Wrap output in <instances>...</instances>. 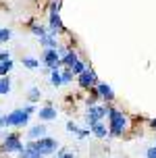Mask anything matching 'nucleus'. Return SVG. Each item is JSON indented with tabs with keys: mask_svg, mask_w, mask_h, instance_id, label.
I'll list each match as a JSON object with an SVG mask.
<instances>
[{
	"mask_svg": "<svg viewBox=\"0 0 156 158\" xmlns=\"http://www.w3.org/2000/svg\"><path fill=\"white\" fill-rule=\"evenodd\" d=\"M31 114H33V106L17 108V110L8 112L4 117H0V127H23V125H27Z\"/></svg>",
	"mask_w": 156,
	"mask_h": 158,
	"instance_id": "1",
	"label": "nucleus"
},
{
	"mask_svg": "<svg viewBox=\"0 0 156 158\" xmlns=\"http://www.w3.org/2000/svg\"><path fill=\"white\" fill-rule=\"evenodd\" d=\"M108 133L110 135H123L125 127H127V118H125V114L121 110H117V108H110L108 106Z\"/></svg>",
	"mask_w": 156,
	"mask_h": 158,
	"instance_id": "2",
	"label": "nucleus"
},
{
	"mask_svg": "<svg viewBox=\"0 0 156 158\" xmlns=\"http://www.w3.org/2000/svg\"><path fill=\"white\" fill-rule=\"evenodd\" d=\"M31 150H36L40 154V156H48V154H52V152H56V139H52V137H42V139H38V142H29L27 143Z\"/></svg>",
	"mask_w": 156,
	"mask_h": 158,
	"instance_id": "3",
	"label": "nucleus"
},
{
	"mask_svg": "<svg viewBox=\"0 0 156 158\" xmlns=\"http://www.w3.org/2000/svg\"><path fill=\"white\" fill-rule=\"evenodd\" d=\"M106 112H108L106 106H90V108H87V114H86L87 125L92 127V125H96V123H102V118L106 117Z\"/></svg>",
	"mask_w": 156,
	"mask_h": 158,
	"instance_id": "4",
	"label": "nucleus"
},
{
	"mask_svg": "<svg viewBox=\"0 0 156 158\" xmlns=\"http://www.w3.org/2000/svg\"><path fill=\"white\" fill-rule=\"evenodd\" d=\"M21 150H23L21 137H19L17 133H8L6 137H4V142H2V152L11 154V152H21Z\"/></svg>",
	"mask_w": 156,
	"mask_h": 158,
	"instance_id": "5",
	"label": "nucleus"
},
{
	"mask_svg": "<svg viewBox=\"0 0 156 158\" xmlns=\"http://www.w3.org/2000/svg\"><path fill=\"white\" fill-rule=\"evenodd\" d=\"M42 60H44V64H46L50 71H58V67H61V56H58L56 50H44Z\"/></svg>",
	"mask_w": 156,
	"mask_h": 158,
	"instance_id": "6",
	"label": "nucleus"
},
{
	"mask_svg": "<svg viewBox=\"0 0 156 158\" xmlns=\"http://www.w3.org/2000/svg\"><path fill=\"white\" fill-rule=\"evenodd\" d=\"M65 27H62L61 23V15H58V2H54L52 4V8H50V33L52 35H56L58 31H62Z\"/></svg>",
	"mask_w": 156,
	"mask_h": 158,
	"instance_id": "7",
	"label": "nucleus"
},
{
	"mask_svg": "<svg viewBox=\"0 0 156 158\" xmlns=\"http://www.w3.org/2000/svg\"><path fill=\"white\" fill-rule=\"evenodd\" d=\"M79 85L81 87H94L96 85V73L92 69H86V71L79 75Z\"/></svg>",
	"mask_w": 156,
	"mask_h": 158,
	"instance_id": "8",
	"label": "nucleus"
},
{
	"mask_svg": "<svg viewBox=\"0 0 156 158\" xmlns=\"http://www.w3.org/2000/svg\"><path fill=\"white\" fill-rule=\"evenodd\" d=\"M46 133H48L46 125H36V127H31V129H27V137H29L31 142H38L42 137H46Z\"/></svg>",
	"mask_w": 156,
	"mask_h": 158,
	"instance_id": "9",
	"label": "nucleus"
},
{
	"mask_svg": "<svg viewBox=\"0 0 156 158\" xmlns=\"http://www.w3.org/2000/svg\"><path fill=\"white\" fill-rule=\"evenodd\" d=\"M98 92H100V98H104L106 102H110V100H115V92H112V87L108 85V83H98Z\"/></svg>",
	"mask_w": 156,
	"mask_h": 158,
	"instance_id": "10",
	"label": "nucleus"
},
{
	"mask_svg": "<svg viewBox=\"0 0 156 158\" xmlns=\"http://www.w3.org/2000/svg\"><path fill=\"white\" fill-rule=\"evenodd\" d=\"M77 60H79V58H77V52H75V50H69V52L61 58V64H65L67 69H73V64L77 63Z\"/></svg>",
	"mask_w": 156,
	"mask_h": 158,
	"instance_id": "11",
	"label": "nucleus"
},
{
	"mask_svg": "<svg viewBox=\"0 0 156 158\" xmlns=\"http://www.w3.org/2000/svg\"><path fill=\"white\" fill-rule=\"evenodd\" d=\"M40 44L46 46V50H56V48H58V44H56V40H54L52 33H48V35H44V38H40Z\"/></svg>",
	"mask_w": 156,
	"mask_h": 158,
	"instance_id": "12",
	"label": "nucleus"
},
{
	"mask_svg": "<svg viewBox=\"0 0 156 158\" xmlns=\"http://www.w3.org/2000/svg\"><path fill=\"white\" fill-rule=\"evenodd\" d=\"M38 114H40V118H42V121H54V118H56V110L52 108V106H44Z\"/></svg>",
	"mask_w": 156,
	"mask_h": 158,
	"instance_id": "13",
	"label": "nucleus"
},
{
	"mask_svg": "<svg viewBox=\"0 0 156 158\" xmlns=\"http://www.w3.org/2000/svg\"><path fill=\"white\" fill-rule=\"evenodd\" d=\"M90 131H92L96 137H106V135H108V129H106L104 123H96V125H92V127H90Z\"/></svg>",
	"mask_w": 156,
	"mask_h": 158,
	"instance_id": "14",
	"label": "nucleus"
},
{
	"mask_svg": "<svg viewBox=\"0 0 156 158\" xmlns=\"http://www.w3.org/2000/svg\"><path fill=\"white\" fill-rule=\"evenodd\" d=\"M13 67H15L13 60H4V63H0V77H8V73H11Z\"/></svg>",
	"mask_w": 156,
	"mask_h": 158,
	"instance_id": "15",
	"label": "nucleus"
},
{
	"mask_svg": "<svg viewBox=\"0 0 156 158\" xmlns=\"http://www.w3.org/2000/svg\"><path fill=\"white\" fill-rule=\"evenodd\" d=\"M8 92H11V79L0 77V96H6Z\"/></svg>",
	"mask_w": 156,
	"mask_h": 158,
	"instance_id": "16",
	"label": "nucleus"
},
{
	"mask_svg": "<svg viewBox=\"0 0 156 158\" xmlns=\"http://www.w3.org/2000/svg\"><path fill=\"white\" fill-rule=\"evenodd\" d=\"M19 156H21V158H42V156L38 154V152H36V150H31L29 146H25L23 150L19 152Z\"/></svg>",
	"mask_w": 156,
	"mask_h": 158,
	"instance_id": "17",
	"label": "nucleus"
},
{
	"mask_svg": "<svg viewBox=\"0 0 156 158\" xmlns=\"http://www.w3.org/2000/svg\"><path fill=\"white\" fill-rule=\"evenodd\" d=\"M23 67H27V69H38L40 60H38V58H31V56H25V58H23Z\"/></svg>",
	"mask_w": 156,
	"mask_h": 158,
	"instance_id": "18",
	"label": "nucleus"
},
{
	"mask_svg": "<svg viewBox=\"0 0 156 158\" xmlns=\"http://www.w3.org/2000/svg\"><path fill=\"white\" fill-rule=\"evenodd\" d=\"M50 83H52L54 87L62 85V75H61V71H52V75H50Z\"/></svg>",
	"mask_w": 156,
	"mask_h": 158,
	"instance_id": "19",
	"label": "nucleus"
},
{
	"mask_svg": "<svg viewBox=\"0 0 156 158\" xmlns=\"http://www.w3.org/2000/svg\"><path fill=\"white\" fill-rule=\"evenodd\" d=\"M27 98H29V102H38L40 98H42V92H40V87H31L29 94H27Z\"/></svg>",
	"mask_w": 156,
	"mask_h": 158,
	"instance_id": "20",
	"label": "nucleus"
},
{
	"mask_svg": "<svg viewBox=\"0 0 156 158\" xmlns=\"http://www.w3.org/2000/svg\"><path fill=\"white\" fill-rule=\"evenodd\" d=\"M31 33H36V35H40V38L48 35V33H46V29H44L42 25H38V23H33V25H31Z\"/></svg>",
	"mask_w": 156,
	"mask_h": 158,
	"instance_id": "21",
	"label": "nucleus"
},
{
	"mask_svg": "<svg viewBox=\"0 0 156 158\" xmlns=\"http://www.w3.org/2000/svg\"><path fill=\"white\" fill-rule=\"evenodd\" d=\"M71 71H73V75H77V77H79V75H81V73L86 71V64L81 63V60H77V63L73 64V69H71Z\"/></svg>",
	"mask_w": 156,
	"mask_h": 158,
	"instance_id": "22",
	"label": "nucleus"
},
{
	"mask_svg": "<svg viewBox=\"0 0 156 158\" xmlns=\"http://www.w3.org/2000/svg\"><path fill=\"white\" fill-rule=\"evenodd\" d=\"M11 29H6V27H0V42H6V40H11Z\"/></svg>",
	"mask_w": 156,
	"mask_h": 158,
	"instance_id": "23",
	"label": "nucleus"
},
{
	"mask_svg": "<svg viewBox=\"0 0 156 158\" xmlns=\"http://www.w3.org/2000/svg\"><path fill=\"white\" fill-rule=\"evenodd\" d=\"M61 75H62V83H69V81H73V71H71V69H65Z\"/></svg>",
	"mask_w": 156,
	"mask_h": 158,
	"instance_id": "24",
	"label": "nucleus"
},
{
	"mask_svg": "<svg viewBox=\"0 0 156 158\" xmlns=\"http://www.w3.org/2000/svg\"><path fill=\"white\" fill-rule=\"evenodd\" d=\"M67 131H71V133L79 135V131H81V129H79V127L75 125V123H73V121H69V123H67Z\"/></svg>",
	"mask_w": 156,
	"mask_h": 158,
	"instance_id": "25",
	"label": "nucleus"
},
{
	"mask_svg": "<svg viewBox=\"0 0 156 158\" xmlns=\"http://www.w3.org/2000/svg\"><path fill=\"white\" fill-rule=\"evenodd\" d=\"M146 156L148 158H156V146H150L148 150H146Z\"/></svg>",
	"mask_w": 156,
	"mask_h": 158,
	"instance_id": "26",
	"label": "nucleus"
},
{
	"mask_svg": "<svg viewBox=\"0 0 156 158\" xmlns=\"http://www.w3.org/2000/svg\"><path fill=\"white\" fill-rule=\"evenodd\" d=\"M58 158H73L71 152H65V150H58Z\"/></svg>",
	"mask_w": 156,
	"mask_h": 158,
	"instance_id": "27",
	"label": "nucleus"
},
{
	"mask_svg": "<svg viewBox=\"0 0 156 158\" xmlns=\"http://www.w3.org/2000/svg\"><path fill=\"white\" fill-rule=\"evenodd\" d=\"M4 60H11V54L8 52H0V63H4Z\"/></svg>",
	"mask_w": 156,
	"mask_h": 158,
	"instance_id": "28",
	"label": "nucleus"
},
{
	"mask_svg": "<svg viewBox=\"0 0 156 158\" xmlns=\"http://www.w3.org/2000/svg\"><path fill=\"white\" fill-rule=\"evenodd\" d=\"M150 127H152V129H156V118L152 121V123H150Z\"/></svg>",
	"mask_w": 156,
	"mask_h": 158,
	"instance_id": "29",
	"label": "nucleus"
}]
</instances>
